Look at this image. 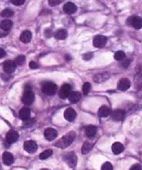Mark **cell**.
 Returning <instances> with one entry per match:
<instances>
[{"mask_svg": "<svg viewBox=\"0 0 142 170\" xmlns=\"http://www.w3.org/2000/svg\"><path fill=\"white\" fill-rule=\"evenodd\" d=\"M76 137V133L75 131H70L66 135L63 136L62 138L57 141L55 144V147H60V148H66L71 144Z\"/></svg>", "mask_w": 142, "mask_h": 170, "instance_id": "6da1fadb", "label": "cell"}, {"mask_svg": "<svg viewBox=\"0 0 142 170\" xmlns=\"http://www.w3.org/2000/svg\"><path fill=\"white\" fill-rule=\"evenodd\" d=\"M57 91V85L52 82H47L45 83L42 86V91L43 93L46 95L52 96L56 94Z\"/></svg>", "mask_w": 142, "mask_h": 170, "instance_id": "7a4b0ae2", "label": "cell"}, {"mask_svg": "<svg viewBox=\"0 0 142 170\" xmlns=\"http://www.w3.org/2000/svg\"><path fill=\"white\" fill-rule=\"evenodd\" d=\"M64 161L71 168H75L77 166V157L75 153L70 152L68 153L64 156Z\"/></svg>", "mask_w": 142, "mask_h": 170, "instance_id": "3957f363", "label": "cell"}, {"mask_svg": "<svg viewBox=\"0 0 142 170\" xmlns=\"http://www.w3.org/2000/svg\"><path fill=\"white\" fill-rule=\"evenodd\" d=\"M127 24L133 27L135 29L139 30L141 28L142 21L141 18L139 16H130L127 19Z\"/></svg>", "mask_w": 142, "mask_h": 170, "instance_id": "277c9868", "label": "cell"}, {"mask_svg": "<svg viewBox=\"0 0 142 170\" xmlns=\"http://www.w3.org/2000/svg\"><path fill=\"white\" fill-rule=\"evenodd\" d=\"M35 100V94L32 91H24L23 96L22 97V101L24 105H31Z\"/></svg>", "mask_w": 142, "mask_h": 170, "instance_id": "5b68a950", "label": "cell"}, {"mask_svg": "<svg viewBox=\"0 0 142 170\" xmlns=\"http://www.w3.org/2000/svg\"><path fill=\"white\" fill-rule=\"evenodd\" d=\"M24 149L26 152L28 153H36L38 149V145L36 142L32 140L26 141L24 144Z\"/></svg>", "mask_w": 142, "mask_h": 170, "instance_id": "8992f818", "label": "cell"}, {"mask_svg": "<svg viewBox=\"0 0 142 170\" xmlns=\"http://www.w3.org/2000/svg\"><path fill=\"white\" fill-rule=\"evenodd\" d=\"M71 92V86L68 83H64L59 91V96L61 99H66Z\"/></svg>", "mask_w": 142, "mask_h": 170, "instance_id": "52a82bcc", "label": "cell"}, {"mask_svg": "<svg viewBox=\"0 0 142 170\" xmlns=\"http://www.w3.org/2000/svg\"><path fill=\"white\" fill-rule=\"evenodd\" d=\"M3 70L6 74H11L15 71L16 65L13 61H6L2 65Z\"/></svg>", "mask_w": 142, "mask_h": 170, "instance_id": "ba28073f", "label": "cell"}, {"mask_svg": "<svg viewBox=\"0 0 142 170\" xmlns=\"http://www.w3.org/2000/svg\"><path fill=\"white\" fill-rule=\"evenodd\" d=\"M110 116L114 121L119 122L122 121L125 117V112L122 110H115L112 113H110Z\"/></svg>", "mask_w": 142, "mask_h": 170, "instance_id": "9c48e42d", "label": "cell"}, {"mask_svg": "<svg viewBox=\"0 0 142 170\" xmlns=\"http://www.w3.org/2000/svg\"><path fill=\"white\" fill-rule=\"evenodd\" d=\"M107 42V38L103 36H96L94 38L93 44L94 46L97 48H101V47L105 46Z\"/></svg>", "mask_w": 142, "mask_h": 170, "instance_id": "30bf717a", "label": "cell"}, {"mask_svg": "<svg viewBox=\"0 0 142 170\" xmlns=\"http://www.w3.org/2000/svg\"><path fill=\"white\" fill-rule=\"evenodd\" d=\"M18 137H19V136H18V134L16 131L10 130L6 135V141L9 144H13V143H15L18 140Z\"/></svg>", "mask_w": 142, "mask_h": 170, "instance_id": "8fae6325", "label": "cell"}, {"mask_svg": "<svg viewBox=\"0 0 142 170\" xmlns=\"http://www.w3.org/2000/svg\"><path fill=\"white\" fill-rule=\"evenodd\" d=\"M130 85H131L130 81L128 79L122 78L119 81L117 88H118V89L119 90V91H127V89H130Z\"/></svg>", "mask_w": 142, "mask_h": 170, "instance_id": "7c38bea8", "label": "cell"}, {"mask_svg": "<svg viewBox=\"0 0 142 170\" xmlns=\"http://www.w3.org/2000/svg\"><path fill=\"white\" fill-rule=\"evenodd\" d=\"M57 132L55 129L49 128L44 131V137L48 141H52L57 138Z\"/></svg>", "mask_w": 142, "mask_h": 170, "instance_id": "4fadbf2b", "label": "cell"}, {"mask_svg": "<svg viewBox=\"0 0 142 170\" xmlns=\"http://www.w3.org/2000/svg\"><path fill=\"white\" fill-rule=\"evenodd\" d=\"M76 116H77V113L73 108H69L65 110L64 118L69 122H72V121L75 120Z\"/></svg>", "mask_w": 142, "mask_h": 170, "instance_id": "5bb4252c", "label": "cell"}, {"mask_svg": "<svg viewBox=\"0 0 142 170\" xmlns=\"http://www.w3.org/2000/svg\"><path fill=\"white\" fill-rule=\"evenodd\" d=\"M63 10L66 13L72 14L77 11V7L75 5V4L72 2H67L63 5Z\"/></svg>", "mask_w": 142, "mask_h": 170, "instance_id": "9a60e30c", "label": "cell"}, {"mask_svg": "<svg viewBox=\"0 0 142 170\" xmlns=\"http://www.w3.org/2000/svg\"><path fill=\"white\" fill-rule=\"evenodd\" d=\"M68 99H69L71 103L77 104L81 99V94L78 91H71L69 94Z\"/></svg>", "mask_w": 142, "mask_h": 170, "instance_id": "2e32d148", "label": "cell"}, {"mask_svg": "<svg viewBox=\"0 0 142 170\" xmlns=\"http://www.w3.org/2000/svg\"><path fill=\"white\" fill-rule=\"evenodd\" d=\"M2 161L5 165L10 166L14 162V157L11 153L5 152L2 155Z\"/></svg>", "mask_w": 142, "mask_h": 170, "instance_id": "e0dca14e", "label": "cell"}, {"mask_svg": "<svg viewBox=\"0 0 142 170\" xmlns=\"http://www.w3.org/2000/svg\"><path fill=\"white\" fill-rule=\"evenodd\" d=\"M110 108L107 105H102L99 108L98 110V116L100 117L104 118L108 117V116L110 114Z\"/></svg>", "mask_w": 142, "mask_h": 170, "instance_id": "ac0fdd59", "label": "cell"}, {"mask_svg": "<svg viewBox=\"0 0 142 170\" xmlns=\"http://www.w3.org/2000/svg\"><path fill=\"white\" fill-rule=\"evenodd\" d=\"M32 39V33L30 30H24L20 35V41L24 44H27Z\"/></svg>", "mask_w": 142, "mask_h": 170, "instance_id": "d6986e66", "label": "cell"}, {"mask_svg": "<svg viewBox=\"0 0 142 170\" xmlns=\"http://www.w3.org/2000/svg\"><path fill=\"white\" fill-rule=\"evenodd\" d=\"M19 118L24 121L29 119L30 118V110L27 107L22 108L19 111Z\"/></svg>", "mask_w": 142, "mask_h": 170, "instance_id": "ffe728a7", "label": "cell"}, {"mask_svg": "<svg viewBox=\"0 0 142 170\" xmlns=\"http://www.w3.org/2000/svg\"><path fill=\"white\" fill-rule=\"evenodd\" d=\"M97 128L94 125H88L86 129V135L88 138H92L96 136Z\"/></svg>", "mask_w": 142, "mask_h": 170, "instance_id": "44dd1931", "label": "cell"}, {"mask_svg": "<svg viewBox=\"0 0 142 170\" xmlns=\"http://www.w3.org/2000/svg\"><path fill=\"white\" fill-rule=\"evenodd\" d=\"M112 151L115 155L120 154L124 151V146L120 142H115L112 145Z\"/></svg>", "mask_w": 142, "mask_h": 170, "instance_id": "7402d4cb", "label": "cell"}, {"mask_svg": "<svg viewBox=\"0 0 142 170\" xmlns=\"http://www.w3.org/2000/svg\"><path fill=\"white\" fill-rule=\"evenodd\" d=\"M13 26V22L11 20H3L0 23V28L3 30L4 31H8L12 28Z\"/></svg>", "mask_w": 142, "mask_h": 170, "instance_id": "603a6c76", "label": "cell"}, {"mask_svg": "<svg viewBox=\"0 0 142 170\" xmlns=\"http://www.w3.org/2000/svg\"><path fill=\"white\" fill-rule=\"evenodd\" d=\"M93 147H94L93 143L90 142V141H85L83 145V147H82V153L84 155L87 154V153H88L91 150Z\"/></svg>", "mask_w": 142, "mask_h": 170, "instance_id": "cb8c5ba5", "label": "cell"}, {"mask_svg": "<svg viewBox=\"0 0 142 170\" xmlns=\"http://www.w3.org/2000/svg\"><path fill=\"white\" fill-rule=\"evenodd\" d=\"M109 77H110V75H109L108 73L97 74L94 77V81L96 82V83H101V82H103L106 80H108Z\"/></svg>", "mask_w": 142, "mask_h": 170, "instance_id": "d4e9b609", "label": "cell"}, {"mask_svg": "<svg viewBox=\"0 0 142 170\" xmlns=\"http://www.w3.org/2000/svg\"><path fill=\"white\" fill-rule=\"evenodd\" d=\"M68 36V32L66 30L63 29H61L58 30L57 31L55 32V38L58 40H64L67 38Z\"/></svg>", "mask_w": 142, "mask_h": 170, "instance_id": "484cf974", "label": "cell"}, {"mask_svg": "<svg viewBox=\"0 0 142 170\" xmlns=\"http://www.w3.org/2000/svg\"><path fill=\"white\" fill-rule=\"evenodd\" d=\"M52 153H53V151L51 149H46V150L44 151V152L42 153L40 155H39V158L42 160L47 159L48 158H49L52 155Z\"/></svg>", "mask_w": 142, "mask_h": 170, "instance_id": "4316f807", "label": "cell"}, {"mask_svg": "<svg viewBox=\"0 0 142 170\" xmlns=\"http://www.w3.org/2000/svg\"><path fill=\"white\" fill-rule=\"evenodd\" d=\"M13 15H14V11H13V10H11V8H5V9H4L1 13V16L5 18L12 17Z\"/></svg>", "mask_w": 142, "mask_h": 170, "instance_id": "83f0119b", "label": "cell"}, {"mask_svg": "<svg viewBox=\"0 0 142 170\" xmlns=\"http://www.w3.org/2000/svg\"><path fill=\"white\" fill-rule=\"evenodd\" d=\"M25 60H26V58H25V56H24V55H19L16 58L14 63H15L16 65L21 66L25 63Z\"/></svg>", "mask_w": 142, "mask_h": 170, "instance_id": "f1b7e54d", "label": "cell"}, {"mask_svg": "<svg viewBox=\"0 0 142 170\" xmlns=\"http://www.w3.org/2000/svg\"><path fill=\"white\" fill-rule=\"evenodd\" d=\"M125 53L124 52H122V51H118V52H116L114 54V59L116 61H123L125 58Z\"/></svg>", "mask_w": 142, "mask_h": 170, "instance_id": "f546056e", "label": "cell"}, {"mask_svg": "<svg viewBox=\"0 0 142 170\" xmlns=\"http://www.w3.org/2000/svg\"><path fill=\"white\" fill-rule=\"evenodd\" d=\"M91 89V84L89 83H85L83 85V93L84 95H87L89 93Z\"/></svg>", "mask_w": 142, "mask_h": 170, "instance_id": "4dcf8cb0", "label": "cell"}, {"mask_svg": "<svg viewBox=\"0 0 142 170\" xmlns=\"http://www.w3.org/2000/svg\"><path fill=\"white\" fill-rule=\"evenodd\" d=\"M35 122L36 120L34 119H29L24 121V125L26 127V128H30V127H32L35 124Z\"/></svg>", "mask_w": 142, "mask_h": 170, "instance_id": "1f68e13d", "label": "cell"}, {"mask_svg": "<svg viewBox=\"0 0 142 170\" xmlns=\"http://www.w3.org/2000/svg\"><path fill=\"white\" fill-rule=\"evenodd\" d=\"M101 170H113V165L110 162H105L102 164Z\"/></svg>", "mask_w": 142, "mask_h": 170, "instance_id": "d6a6232c", "label": "cell"}, {"mask_svg": "<svg viewBox=\"0 0 142 170\" xmlns=\"http://www.w3.org/2000/svg\"><path fill=\"white\" fill-rule=\"evenodd\" d=\"M93 53L92 52H88V53H86V54H84L83 55V60L85 61H89L92 58H93Z\"/></svg>", "mask_w": 142, "mask_h": 170, "instance_id": "836d02e7", "label": "cell"}, {"mask_svg": "<svg viewBox=\"0 0 142 170\" xmlns=\"http://www.w3.org/2000/svg\"><path fill=\"white\" fill-rule=\"evenodd\" d=\"M24 2H25L24 0H11V2L13 4V5H16V6L23 5Z\"/></svg>", "mask_w": 142, "mask_h": 170, "instance_id": "e575fe53", "label": "cell"}, {"mask_svg": "<svg viewBox=\"0 0 142 170\" xmlns=\"http://www.w3.org/2000/svg\"><path fill=\"white\" fill-rule=\"evenodd\" d=\"M29 66H30V68L32 69H37L39 68V66L38 63L34 62V61H30V63H29Z\"/></svg>", "mask_w": 142, "mask_h": 170, "instance_id": "d590c367", "label": "cell"}, {"mask_svg": "<svg viewBox=\"0 0 142 170\" xmlns=\"http://www.w3.org/2000/svg\"><path fill=\"white\" fill-rule=\"evenodd\" d=\"M62 2V1H59V0H49V5L50 6H55L57 5H59Z\"/></svg>", "mask_w": 142, "mask_h": 170, "instance_id": "8d00e7d4", "label": "cell"}, {"mask_svg": "<svg viewBox=\"0 0 142 170\" xmlns=\"http://www.w3.org/2000/svg\"><path fill=\"white\" fill-rule=\"evenodd\" d=\"M130 60L122 61V62H121V66H122L124 68H127L130 66Z\"/></svg>", "mask_w": 142, "mask_h": 170, "instance_id": "74e56055", "label": "cell"}, {"mask_svg": "<svg viewBox=\"0 0 142 170\" xmlns=\"http://www.w3.org/2000/svg\"><path fill=\"white\" fill-rule=\"evenodd\" d=\"M130 170H141V166L139 163H136V164L132 166Z\"/></svg>", "mask_w": 142, "mask_h": 170, "instance_id": "f35d334b", "label": "cell"}, {"mask_svg": "<svg viewBox=\"0 0 142 170\" xmlns=\"http://www.w3.org/2000/svg\"><path fill=\"white\" fill-rule=\"evenodd\" d=\"M44 36L48 38H50V37L52 36V31L51 30H46L44 32Z\"/></svg>", "mask_w": 142, "mask_h": 170, "instance_id": "ab89813d", "label": "cell"}, {"mask_svg": "<svg viewBox=\"0 0 142 170\" xmlns=\"http://www.w3.org/2000/svg\"><path fill=\"white\" fill-rule=\"evenodd\" d=\"M6 55V52L5 51V50H3V49L0 48V59L4 58Z\"/></svg>", "mask_w": 142, "mask_h": 170, "instance_id": "60d3db41", "label": "cell"}, {"mask_svg": "<svg viewBox=\"0 0 142 170\" xmlns=\"http://www.w3.org/2000/svg\"><path fill=\"white\" fill-rule=\"evenodd\" d=\"M64 58H65L66 60L68 61H69L71 60V55H66Z\"/></svg>", "mask_w": 142, "mask_h": 170, "instance_id": "b9f144b4", "label": "cell"}, {"mask_svg": "<svg viewBox=\"0 0 142 170\" xmlns=\"http://www.w3.org/2000/svg\"><path fill=\"white\" fill-rule=\"evenodd\" d=\"M6 35H7V34H6L5 32H1V31H0V38H2V37L5 36Z\"/></svg>", "mask_w": 142, "mask_h": 170, "instance_id": "7bdbcfd3", "label": "cell"}, {"mask_svg": "<svg viewBox=\"0 0 142 170\" xmlns=\"http://www.w3.org/2000/svg\"><path fill=\"white\" fill-rule=\"evenodd\" d=\"M41 170H49V169H42Z\"/></svg>", "mask_w": 142, "mask_h": 170, "instance_id": "ee69618b", "label": "cell"}]
</instances>
